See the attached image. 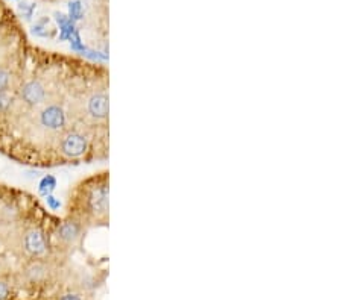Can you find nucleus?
I'll list each match as a JSON object with an SVG mask.
<instances>
[{"instance_id": "nucleus-4", "label": "nucleus", "mask_w": 342, "mask_h": 300, "mask_svg": "<svg viewBox=\"0 0 342 300\" xmlns=\"http://www.w3.org/2000/svg\"><path fill=\"white\" fill-rule=\"evenodd\" d=\"M55 186H56V179H55L52 175L44 176V178L40 181V186H38L40 194H43V196H49V194L53 191V189H55Z\"/></svg>"}, {"instance_id": "nucleus-9", "label": "nucleus", "mask_w": 342, "mask_h": 300, "mask_svg": "<svg viewBox=\"0 0 342 300\" xmlns=\"http://www.w3.org/2000/svg\"><path fill=\"white\" fill-rule=\"evenodd\" d=\"M8 294H9V288H8V285H6L5 282L0 280V300H5V299L8 297Z\"/></svg>"}, {"instance_id": "nucleus-7", "label": "nucleus", "mask_w": 342, "mask_h": 300, "mask_svg": "<svg viewBox=\"0 0 342 300\" xmlns=\"http://www.w3.org/2000/svg\"><path fill=\"white\" fill-rule=\"evenodd\" d=\"M9 82H11V74H9V71L0 69V92L8 91Z\"/></svg>"}, {"instance_id": "nucleus-2", "label": "nucleus", "mask_w": 342, "mask_h": 300, "mask_svg": "<svg viewBox=\"0 0 342 300\" xmlns=\"http://www.w3.org/2000/svg\"><path fill=\"white\" fill-rule=\"evenodd\" d=\"M20 96L27 106H40L48 97V91H46V87L38 79H29V81L23 84Z\"/></svg>"}, {"instance_id": "nucleus-3", "label": "nucleus", "mask_w": 342, "mask_h": 300, "mask_svg": "<svg viewBox=\"0 0 342 300\" xmlns=\"http://www.w3.org/2000/svg\"><path fill=\"white\" fill-rule=\"evenodd\" d=\"M25 249L27 254L40 256L44 255L48 250V243H46V236L40 229H32L29 231L25 236Z\"/></svg>"}, {"instance_id": "nucleus-1", "label": "nucleus", "mask_w": 342, "mask_h": 300, "mask_svg": "<svg viewBox=\"0 0 342 300\" xmlns=\"http://www.w3.org/2000/svg\"><path fill=\"white\" fill-rule=\"evenodd\" d=\"M38 121L43 128L48 131L59 132L64 131L67 126V114L64 111V108L58 105V103H51L48 106H44L41 109V113L38 114Z\"/></svg>"}, {"instance_id": "nucleus-6", "label": "nucleus", "mask_w": 342, "mask_h": 300, "mask_svg": "<svg viewBox=\"0 0 342 300\" xmlns=\"http://www.w3.org/2000/svg\"><path fill=\"white\" fill-rule=\"evenodd\" d=\"M69 12H70V20H79V19H82L81 2H72L69 5Z\"/></svg>"}, {"instance_id": "nucleus-10", "label": "nucleus", "mask_w": 342, "mask_h": 300, "mask_svg": "<svg viewBox=\"0 0 342 300\" xmlns=\"http://www.w3.org/2000/svg\"><path fill=\"white\" fill-rule=\"evenodd\" d=\"M59 300H81V299L78 297V296H75V294H64Z\"/></svg>"}, {"instance_id": "nucleus-8", "label": "nucleus", "mask_w": 342, "mask_h": 300, "mask_svg": "<svg viewBox=\"0 0 342 300\" xmlns=\"http://www.w3.org/2000/svg\"><path fill=\"white\" fill-rule=\"evenodd\" d=\"M46 202H48V207L51 208V209H59V207H61V203H59V200L58 199H55L53 196H46Z\"/></svg>"}, {"instance_id": "nucleus-5", "label": "nucleus", "mask_w": 342, "mask_h": 300, "mask_svg": "<svg viewBox=\"0 0 342 300\" xmlns=\"http://www.w3.org/2000/svg\"><path fill=\"white\" fill-rule=\"evenodd\" d=\"M12 102H14V99L11 96V92H8V91L0 92V113H6L12 106Z\"/></svg>"}]
</instances>
